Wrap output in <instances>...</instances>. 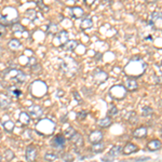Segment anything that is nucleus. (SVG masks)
Masks as SVG:
<instances>
[{
  "mask_svg": "<svg viewBox=\"0 0 162 162\" xmlns=\"http://www.w3.org/2000/svg\"><path fill=\"white\" fill-rule=\"evenodd\" d=\"M3 78L6 79V80H9L11 81L13 84H22L24 83L26 81V75L22 70H19V69H10L8 72H3Z\"/></svg>",
  "mask_w": 162,
  "mask_h": 162,
  "instance_id": "1",
  "label": "nucleus"
},
{
  "mask_svg": "<svg viewBox=\"0 0 162 162\" xmlns=\"http://www.w3.org/2000/svg\"><path fill=\"white\" fill-rule=\"evenodd\" d=\"M61 70L67 76H74L78 70V64L72 57H66L61 63Z\"/></svg>",
  "mask_w": 162,
  "mask_h": 162,
  "instance_id": "2",
  "label": "nucleus"
},
{
  "mask_svg": "<svg viewBox=\"0 0 162 162\" xmlns=\"http://www.w3.org/2000/svg\"><path fill=\"white\" fill-rule=\"evenodd\" d=\"M147 65L142 61H136V62H133L132 61L131 63H129V65H127L125 67V72L127 74L131 76H140L143 75V72H145Z\"/></svg>",
  "mask_w": 162,
  "mask_h": 162,
  "instance_id": "3",
  "label": "nucleus"
},
{
  "mask_svg": "<svg viewBox=\"0 0 162 162\" xmlns=\"http://www.w3.org/2000/svg\"><path fill=\"white\" fill-rule=\"evenodd\" d=\"M54 129H55L54 122H52L51 120H49V119L41 120V121L38 122V124L36 125V131H37V133L42 135L52 134L54 132Z\"/></svg>",
  "mask_w": 162,
  "mask_h": 162,
  "instance_id": "4",
  "label": "nucleus"
},
{
  "mask_svg": "<svg viewBox=\"0 0 162 162\" xmlns=\"http://www.w3.org/2000/svg\"><path fill=\"white\" fill-rule=\"evenodd\" d=\"M110 94L116 100H122L127 95V90L122 85H115L110 89Z\"/></svg>",
  "mask_w": 162,
  "mask_h": 162,
  "instance_id": "5",
  "label": "nucleus"
},
{
  "mask_svg": "<svg viewBox=\"0 0 162 162\" xmlns=\"http://www.w3.org/2000/svg\"><path fill=\"white\" fill-rule=\"evenodd\" d=\"M121 150H122L121 146H114L111 149L109 150L106 156H104L103 161L104 162H112L114 160H115L114 159L115 157L119 156V155L121 153Z\"/></svg>",
  "mask_w": 162,
  "mask_h": 162,
  "instance_id": "6",
  "label": "nucleus"
},
{
  "mask_svg": "<svg viewBox=\"0 0 162 162\" xmlns=\"http://www.w3.org/2000/svg\"><path fill=\"white\" fill-rule=\"evenodd\" d=\"M31 88H36L37 90L36 91H33V95L34 96H37V97H41L42 95L47 93V85L43 83V82H40V81H37L33 83Z\"/></svg>",
  "mask_w": 162,
  "mask_h": 162,
  "instance_id": "7",
  "label": "nucleus"
},
{
  "mask_svg": "<svg viewBox=\"0 0 162 162\" xmlns=\"http://www.w3.org/2000/svg\"><path fill=\"white\" fill-rule=\"evenodd\" d=\"M149 24L153 27L157 28V29H162V13L159 12V11L153 12Z\"/></svg>",
  "mask_w": 162,
  "mask_h": 162,
  "instance_id": "8",
  "label": "nucleus"
},
{
  "mask_svg": "<svg viewBox=\"0 0 162 162\" xmlns=\"http://www.w3.org/2000/svg\"><path fill=\"white\" fill-rule=\"evenodd\" d=\"M65 143H66V138L63 134H59L56 136L53 137V140L51 142V145L54 148H57V149H62L65 147Z\"/></svg>",
  "mask_w": 162,
  "mask_h": 162,
  "instance_id": "9",
  "label": "nucleus"
},
{
  "mask_svg": "<svg viewBox=\"0 0 162 162\" xmlns=\"http://www.w3.org/2000/svg\"><path fill=\"white\" fill-rule=\"evenodd\" d=\"M25 158L27 162L36 161V159H37V149H36V147L33 146V145H29V146L26 148Z\"/></svg>",
  "mask_w": 162,
  "mask_h": 162,
  "instance_id": "10",
  "label": "nucleus"
},
{
  "mask_svg": "<svg viewBox=\"0 0 162 162\" xmlns=\"http://www.w3.org/2000/svg\"><path fill=\"white\" fill-rule=\"evenodd\" d=\"M28 114L33 117V118H40L43 115V109L38 105H33L28 108Z\"/></svg>",
  "mask_w": 162,
  "mask_h": 162,
  "instance_id": "11",
  "label": "nucleus"
},
{
  "mask_svg": "<svg viewBox=\"0 0 162 162\" xmlns=\"http://www.w3.org/2000/svg\"><path fill=\"white\" fill-rule=\"evenodd\" d=\"M93 77H94V81H95L97 84H101L107 80L108 75H107L105 72H103V70H96V72H94Z\"/></svg>",
  "mask_w": 162,
  "mask_h": 162,
  "instance_id": "12",
  "label": "nucleus"
},
{
  "mask_svg": "<svg viewBox=\"0 0 162 162\" xmlns=\"http://www.w3.org/2000/svg\"><path fill=\"white\" fill-rule=\"evenodd\" d=\"M103 140V133L98 130H95V131L91 132L90 135H89V140H90L92 144L98 143Z\"/></svg>",
  "mask_w": 162,
  "mask_h": 162,
  "instance_id": "13",
  "label": "nucleus"
},
{
  "mask_svg": "<svg viewBox=\"0 0 162 162\" xmlns=\"http://www.w3.org/2000/svg\"><path fill=\"white\" fill-rule=\"evenodd\" d=\"M7 91H8V95H9V98H13V100H17V98L21 96V94H22L21 90H20V89H17L16 87H14V85H12V87H9L8 89H7Z\"/></svg>",
  "mask_w": 162,
  "mask_h": 162,
  "instance_id": "14",
  "label": "nucleus"
},
{
  "mask_svg": "<svg viewBox=\"0 0 162 162\" xmlns=\"http://www.w3.org/2000/svg\"><path fill=\"white\" fill-rule=\"evenodd\" d=\"M137 150H138V147L136 145H134L133 143H129L122 148V153L123 155H131V153H136Z\"/></svg>",
  "mask_w": 162,
  "mask_h": 162,
  "instance_id": "15",
  "label": "nucleus"
},
{
  "mask_svg": "<svg viewBox=\"0 0 162 162\" xmlns=\"http://www.w3.org/2000/svg\"><path fill=\"white\" fill-rule=\"evenodd\" d=\"M161 146H162V144L159 140H153L147 144V148L149 149V151H156V150H159L160 148H161Z\"/></svg>",
  "mask_w": 162,
  "mask_h": 162,
  "instance_id": "16",
  "label": "nucleus"
},
{
  "mask_svg": "<svg viewBox=\"0 0 162 162\" xmlns=\"http://www.w3.org/2000/svg\"><path fill=\"white\" fill-rule=\"evenodd\" d=\"M70 142H72L74 145H76V146L81 147L82 145H83V137H82V135L81 134H79V133L76 132L75 134L70 137Z\"/></svg>",
  "mask_w": 162,
  "mask_h": 162,
  "instance_id": "17",
  "label": "nucleus"
},
{
  "mask_svg": "<svg viewBox=\"0 0 162 162\" xmlns=\"http://www.w3.org/2000/svg\"><path fill=\"white\" fill-rule=\"evenodd\" d=\"M147 133H148V130H147L146 127H140V128L136 129L133 133V136L135 138H144V137L147 136Z\"/></svg>",
  "mask_w": 162,
  "mask_h": 162,
  "instance_id": "18",
  "label": "nucleus"
},
{
  "mask_svg": "<svg viewBox=\"0 0 162 162\" xmlns=\"http://www.w3.org/2000/svg\"><path fill=\"white\" fill-rule=\"evenodd\" d=\"M127 91H135L138 88V83L134 78H130L124 82Z\"/></svg>",
  "mask_w": 162,
  "mask_h": 162,
  "instance_id": "19",
  "label": "nucleus"
},
{
  "mask_svg": "<svg viewBox=\"0 0 162 162\" xmlns=\"http://www.w3.org/2000/svg\"><path fill=\"white\" fill-rule=\"evenodd\" d=\"M56 38L59 39V41L61 42L62 46H65V44L69 41V35H68V33L65 30H62L61 33H59Z\"/></svg>",
  "mask_w": 162,
  "mask_h": 162,
  "instance_id": "20",
  "label": "nucleus"
},
{
  "mask_svg": "<svg viewBox=\"0 0 162 162\" xmlns=\"http://www.w3.org/2000/svg\"><path fill=\"white\" fill-rule=\"evenodd\" d=\"M105 149V143L104 142H98V143H95L92 145V147H91V150H92V153H102L103 150Z\"/></svg>",
  "mask_w": 162,
  "mask_h": 162,
  "instance_id": "21",
  "label": "nucleus"
},
{
  "mask_svg": "<svg viewBox=\"0 0 162 162\" xmlns=\"http://www.w3.org/2000/svg\"><path fill=\"white\" fill-rule=\"evenodd\" d=\"M110 124H111V118L108 117V116L103 119H101L100 121H98V125H100L101 128L106 129V128H108V127H110Z\"/></svg>",
  "mask_w": 162,
  "mask_h": 162,
  "instance_id": "22",
  "label": "nucleus"
},
{
  "mask_svg": "<svg viewBox=\"0 0 162 162\" xmlns=\"http://www.w3.org/2000/svg\"><path fill=\"white\" fill-rule=\"evenodd\" d=\"M10 104H11V101H10L9 97L0 96V108H2V109L9 108Z\"/></svg>",
  "mask_w": 162,
  "mask_h": 162,
  "instance_id": "23",
  "label": "nucleus"
},
{
  "mask_svg": "<svg viewBox=\"0 0 162 162\" xmlns=\"http://www.w3.org/2000/svg\"><path fill=\"white\" fill-rule=\"evenodd\" d=\"M29 120H30V118H29V116L26 114V112H21V115H20V118H19V121L21 124H28L29 123Z\"/></svg>",
  "mask_w": 162,
  "mask_h": 162,
  "instance_id": "24",
  "label": "nucleus"
},
{
  "mask_svg": "<svg viewBox=\"0 0 162 162\" xmlns=\"http://www.w3.org/2000/svg\"><path fill=\"white\" fill-rule=\"evenodd\" d=\"M10 49H12V50H17L21 48V42H20L17 39H12V40L9 41V43H8Z\"/></svg>",
  "mask_w": 162,
  "mask_h": 162,
  "instance_id": "25",
  "label": "nucleus"
},
{
  "mask_svg": "<svg viewBox=\"0 0 162 162\" xmlns=\"http://www.w3.org/2000/svg\"><path fill=\"white\" fill-rule=\"evenodd\" d=\"M65 47H66V50L67 51H74L76 48L78 47V42L75 40H69L68 42L65 44Z\"/></svg>",
  "mask_w": 162,
  "mask_h": 162,
  "instance_id": "26",
  "label": "nucleus"
},
{
  "mask_svg": "<svg viewBox=\"0 0 162 162\" xmlns=\"http://www.w3.org/2000/svg\"><path fill=\"white\" fill-rule=\"evenodd\" d=\"M93 26V22L91 19H84L82 22H81V28L82 29H89Z\"/></svg>",
  "mask_w": 162,
  "mask_h": 162,
  "instance_id": "27",
  "label": "nucleus"
},
{
  "mask_svg": "<svg viewBox=\"0 0 162 162\" xmlns=\"http://www.w3.org/2000/svg\"><path fill=\"white\" fill-rule=\"evenodd\" d=\"M72 13H74V15H75V17H77V19H80L84 13L82 8H80V7H75V8H72Z\"/></svg>",
  "mask_w": 162,
  "mask_h": 162,
  "instance_id": "28",
  "label": "nucleus"
},
{
  "mask_svg": "<svg viewBox=\"0 0 162 162\" xmlns=\"http://www.w3.org/2000/svg\"><path fill=\"white\" fill-rule=\"evenodd\" d=\"M56 159H57V156H56L55 153H46V156H44V160L48 162H54Z\"/></svg>",
  "mask_w": 162,
  "mask_h": 162,
  "instance_id": "29",
  "label": "nucleus"
},
{
  "mask_svg": "<svg viewBox=\"0 0 162 162\" xmlns=\"http://www.w3.org/2000/svg\"><path fill=\"white\" fill-rule=\"evenodd\" d=\"M153 110L151 107L146 106V107H144L143 110H142V115H143L144 117H149V116L153 115Z\"/></svg>",
  "mask_w": 162,
  "mask_h": 162,
  "instance_id": "30",
  "label": "nucleus"
},
{
  "mask_svg": "<svg viewBox=\"0 0 162 162\" xmlns=\"http://www.w3.org/2000/svg\"><path fill=\"white\" fill-rule=\"evenodd\" d=\"M48 31H49L50 34H55V33L59 31V27H57L56 24L51 23V24H49V26H48Z\"/></svg>",
  "mask_w": 162,
  "mask_h": 162,
  "instance_id": "31",
  "label": "nucleus"
},
{
  "mask_svg": "<svg viewBox=\"0 0 162 162\" xmlns=\"http://www.w3.org/2000/svg\"><path fill=\"white\" fill-rule=\"evenodd\" d=\"M11 23H12V21H11L8 16L3 15L2 17L0 19V24L2 26H9V25H11Z\"/></svg>",
  "mask_w": 162,
  "mask_h": 162,
  "instance_id": "32",
  "label": "nucleus"
},
{
  "mask_svg": "<svg viewBox=\"0 0 162 162\" xmlns=\"http://www.w3.org/2000/svg\"><path fill=\"white\" fill-rule=\"evenodd\" d=\"M3 127H4V129H6L7 132H12L13 129H14V124H13L12 121H7L3 123Z\"/></svg>",
  "mask_w": 162,
  "mask_h": 162,
  "instance_id": "33",
  "label": "nucleus"
},
{
  "mask_svg": "<svg viewBox=\"0 0 162 162\" xmlns=\"http://www.w3.org/2000/svg\"><path fill=\"white\" fill-rule=\"evenodd\" d=\"M75 133H76V130H75V129L72 128V127H69V128L67 129V130H66L65 135H64V136L67 137V138H69V140H70V137H72V135L75 134Z\"/></svg>",
  "mask_w": 162,
  "mask_h": 162,
  "instance_id": "34",
  "label": "nucleus"
},
{
  "mask_svg": "<svg viewBox=\"0 0 162 162\" xmlns=\"http://www.w3.org/2000/svg\"><path fill=\"white\" fill-rule=\"evenodd\" d=\"M4 158H6L7 161H11V160L14 158V153H13L12 150H6V153H4Z\"/></svg>",
  "mask_w": 162,
  "mask_h": 162,
  "instance_id": "35",
  "label": "nucleus"
},
{
  "mask_svg": "<svg viewBox=\"0 0 162 162\" xmlns=\"http://www.w3.org/2000/svg\"><path fill=\"white\" fill-rule=\"evenodd\" d=\"M12 29H13V31H20V33H22V31L25 30L24 26H22L20 23H15V24L12 26Z\"/></svg>",
  "mask_w": 162,
  "mask_h": 162,
  "instance_id": "36",
  "label": "nucleus"
},
{
  "mask_svg": "<svg viewBox=\"0 0 162 162\" xmlns=\"http://www.w3.org/2000/svg\"><path fill=\"white\" fill-rule=\"evenodd\" d=\"M118 114V108L116 106H111L108 110V117H111V116H116Z\"/></svg>",
  "mask_w": 162,
  "mask_h": 162,
  "instance_id": "37",
  "label": "nucleus"
},
{
  "mask_svg": "<svg viewBox=\"0 0 162 162\" xmlns=\"http://www.w3.org/2000/svg\"><path fill=\"white\" fill-rule=\"evenodd\" d=\"M26 16H27L28 19L34 20L36 17V11L35 10H28L27 12H26Z\"/></svg>",
  "mask_w": 162,
  "mask_h": 162,
  "instance_id": "38",
  "label": "nucleus"
},
{
  "mask_svg": "<svg viewBox=\"0 0 162 162\" xmlns=\"http://www.w3.org/2000/svg\"><path fill=\"white\" fill-rule=\"evenodd\" d=\"M87 116H88V112L84 111V110H82V111L78 112V115H77V119H78V120H84V119L87 118Z\"/></svg>",
  "mask_w": 162,
  "mask_h": 162,
  "instance_id": "39",
  "label": "nucleus"
},
{
  "mask_svg": "<svg viewBox=\"0 0 162 162\" xmlns=\"http://www.w3.org/2000/svg\"><path fill=\"white\" fill-rule=\"evenodd\" d=\"M64 161L65 162H72L74 161V157L72 155H69V153H66L65 156H64Z\"/></svg>",
  "mask_w": 162,
  "mask_h": 162,
  "instance_id": "40",
  "label": "nucleus"
},
{
  "mask_svg": "<svg viewBox=\"0 0 162 162\" xmlns=\"http://www.w3.org/2000/svg\"><path fill=\"white\" fill-rule=\"evenodd\" d=\"M36 1H37V4H38V6H39V7H40L41 9H46V10H48L47 7H44L43 1H42V0H36Z\"/></svg>",
  "mask_w": 162,
  "mask_h": 162,
  "instance_id": "41",
  "label": "nucleus"
},
{
  "mask_svg": "<svg viewBox=\"0 0 162 162\" xmlns=\"http://www.w3.org/2000/svg\"><path fill=\"white\" fill-rule=\"evenodd\" d=\"M147 160H149V158L147 157V158H136L134 159L135 162H142V161H147Z\"/></svg>",
  "mask_w": 162,
  "mask_h": 162,
  "instance_id": "42",
  "label": "nucleus"
},
{
  "mask_svg": "<svg viewBox=\"0 0 162 162\" xmlns=\"http://www.w3.org/2000/svg\"><path fill=\"white\" fill-rule=\"evenodd\" d=\"M94 1H95V0H84L85 4H88V6H91V4H93Z\"/></svg>",
  "mask_w": 162,
  "mask_h": 162,
  "instance_id": "43",
  "label": "nucleus"
},
{
  "mask_svg": "<svg viewBox=\"0 0 162 162\" xmlns=\"http://www.w3.org/2000/svg\"><path fill=\"white\" fill-rule=\"evenodd\" d=\"M74 95H75L76 100H77V101H79V102H80V101H81V98H80V95H79V94H77V92H74Z\"/></svg>",
  "mask_w": 162,
  "mask_h": 162,
  "instance_id": "44",
  "label": "nucleus"
},
{
  "mask_svg": "<svg viewBox=\"0 0 162 162\" xmlns=\"http://www.w3.org/2000/svg\"><path fill=\"white\" fill-rule=\"evenodd\" d=\"M157 81H155V82H157V83H162V77L161 78H156Z\"/></svg>",
  "mask_w": 162,
  "mask_h": 162,
  "instance_id": "45",
  "label": "nucleus"
},
{
  "mask_svg": "<svg viewBox=\"0 0 162 162\" xmlns=\"http://www.w3.org/2000/svg\"><path fill=\"white\" fill-rule=\"evenodd\" d=\"M145 1L148 3H153V2H156V1H158V0H145Z\"/></svg>",
  "mask_w": 162,
  "mask_h": 162,
  "instance_id": "46",
  "label": "nucleus"
},
{
  "mask_svg": "<svg viewBox=\"0 0 162 162\" xmlns=\"http://www.w3.org/2000/svg\"><path fill=\"white\" fill-rule=\"evenodd\" d=\"M2 161V157H1V155H0V162Z\"/></svg>",
  "mask_w": 162,
  "mask_h": 162,
  "instance_id": "47",
  "label": "nucleus"
},
{
  "mask_svg": "<svg viewBox=\"0 0 162 162\" xmlns=\"http://www.w3.org/2000/svg\"><path fill=\"white\" fill-rule=\"evenodd\" d=\"M1 36H2V33H1V31H0V37H1Z\"/></svg>",
  "mask_w": 162,
  "mask_h": 162,
  "instance_id": "48",
  "label": "nucleus"
},
{
  "mask_svg": "<svg viewBox=\"0 0 162 162\" xmlns=\"http://www.w3.org/2000/svg\"><path fill=\"white\" fill-rule=\"evenodd\" d=\"M161 69H162V64H161Z\"/></svg>",
  "mask_w": 162,
  "mask_h": 162,
  "instance_id": "49",
  "label": "nucleus"
},
{
  "mask_svg": "<svg viewBox=\"0 0 162 162\" xmlns=\"http://www.w3.org/2000/svg\"><path fill=\"white\" fill-rule=\"evenodd\" d=\"M75 1H78V0H75Z\"/></svg>",
  "mask_w": 162,
  "mask_h": 162,
  "instance_id": "50",
  "label": "nucleus"
},
{
  "mask_svg": "<svg viewBox=\"0 0 162 162\" xmlns=\"http://www.w3.org/2000/svg\"><path fill=\"white\" fill-rule=\"evenodd\" d=\"M20 162H22V161H20Z\"/></svg>",
  "mask_w": 162,
  "mask_h": 162,
  "instance_id": "51",
  "label": "nucleus"
}]
</instances>
